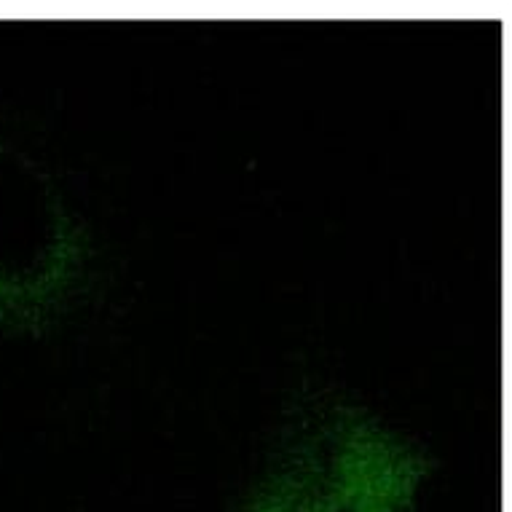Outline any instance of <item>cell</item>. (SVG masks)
<instances>
[{
	"mask_svg": "<svg viewBox=\"0 0 512 512\" xmlns=\"http://www.w3.org/2000/svg\"><path fill=\"white\" fill-rule=\"evenodd\" d=\"M424 475L403 435L328 403L290 427L244 512H413Z\"/></svg>",
	"mask_w": 512,
	"mask_h": 512,
	"instance_id": "cell-1",
	"label": "cell"
},
{
	"mask_svg": "<svg viewBox=\"0 0 512 512\" xmlns=\"http://www.w3.org/2000/svg\"><path fill=\"white\" fill-rule=\"evenodd\" d=\"M86 261V236L54 177L0 143V322L33 328L54 317Z\"/></svg>",
	"mask_w": 512,
	"mask_h": 512,
	"instance_id": "cell-2",
	"label": "cell"
}]
</instances>
